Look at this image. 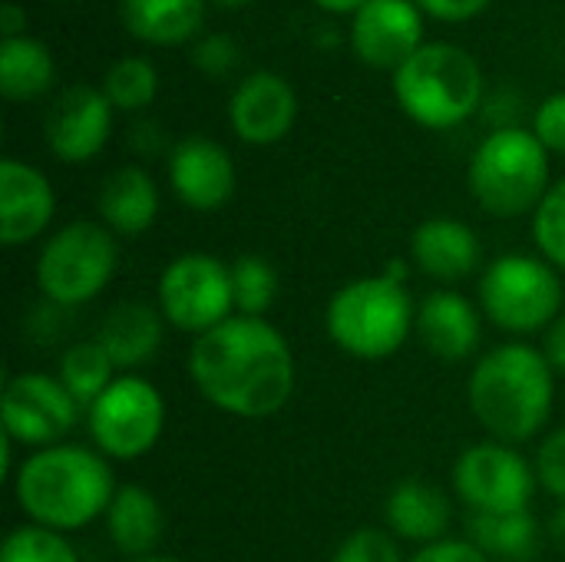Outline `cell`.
<instances>
[{"label": "cell", "instance_id": "f35d334b", "mask_svg": "<svg viewBox=\"0 0 565 562\" xmlns=\"http://www.w3.org/2000/svg\"><path fill=\"white\" fill-rule=\"evenodd\" d=\"M23 26H26V13H23V7H17V3H3L0 7V33H3V40L7 36H23Z\"/></svg>", "mask_w": 565, "mask_h": 562}, {"label": "cell", "instance_id": "e0dca14e", "mask_svg": "<svg viewBox=\"0 0 565 562\" xmlns=\"http://www.w3.org/2000/svg\"><path fill=\"white\" fill-rule=\"evenodd\" d=\"M56 212V192L50 179L20 159L0 162V242L7 248L40 238Z\"/></svg>", "mask_w": 565, "mask_h": 562}, {"label": "cell", "instance_id": "5bb4252c", "mask_svg": "<svg viewBox=\"0 0 565 562\" xmlns=\"http://www.w3.org/2000/svg\"><path fill=\"white\" fill-rule=\"evenodd\" d=\"M354 53L374 70H401L424 46V17L414 0H367L351 23Z\"/></svg>", "mask_w": 565, "mask_h": 562}, {"label": "cell", "instance_id": "603a6c76", "mask_svg": "<svg viewBox=\"0 0 565 562\" xmlns=\"http://www.w3.org/2000/svg\"><path fill=\"white\" fill-rule=\"evenodd\" d=\"M106 533L122 556L129 560L152 556L166 533L162 503L146 487H136V484L119 487L106 510Z\"/></svg>", "mask_w": 565, "mask_h": 562}, {"label": "cell", "instance_id": "83f0119b", "mask_svg": "<svg viewBox=\"0 0 565 562\" xmlns=\"http://www.w3.org/2000/svg\"><path fill=\"white\" fill-rule=\"evenodd\" d=\"M99 89L106 93L113 109L136 113V109H146L156 99L159 73L146 56H122L106 70V79H103Z\"/></svg>", "mask_w": 565, "mask_h": 562}, {"label": "cell", "instance_id": "9a60e30c", "mask_svg": "<svg viewBox=\"0 0 565 562\" xmlns=\"http://www.w3.org/2000/svg\"><path fill=\"white\" fill-rule=\"evenodd\" d=\"M295 119H298L295 86L271 70L248 73L228 99L232 132L248 146L281 142L291 132Z\"/></svg>", "mask_w": 565, "mask_h": 562}, {"label": "cell", "instance_id": "44dd1931", "mask_svg": "<svg viewBox=\"0 0 565 562\" xmlns=\"http://www.w3.org/2000/svg\"><path fill=\"white\" fill-rule=\"evenodd\" d=\"M96 212L113 235L132 238L149 232L159 215L156 179L142 166H119L103 179L96 192Z\"/></svg>", "mask_w": 565, "mask_h": 562}, {"label": "cell", "instance_id": "4dcf8cb0", "mask_svg": "<svg viewBox=\"0 0 565 562\" xmlns=\"http://www.w3.org/2000/svg\"><path fill=\"white\" fill-rule=\"evenodd\" d=\"M533 238L543 258L565 272V179L546 192V199L533 212Z\"/></svg>", "mask_w": 565, "mask_h": 562}, {"label": "cell", "instance_id": "7402d4cb", "mask_svg": "<svg viewBox=\"0 0 565 562\" xmlns=\"http://www.w3.org/2000/svg\"><path fill=\"white\" fill-rule=\"evenodd\" d=\"M162 311L142 301H122L106 311L96 341L116 364V371H132L146 364L162 344Z\"/></svg>", "mask_w": 565, "mask_h": 562}, {"label": "cell", "instance_id": "7c38bea8", "mask_svg": "<svg viewBox=\"0 0 565 562\" xmlns=\"http://www.w3.org/2000/svg\"><path fill=\"white\" fill-rule=\"evenodd\" d=\"M3 437H10L20 447H53L60 444L79 417V404L63 388L60 378L46 371H23L7 378L3 401Z\"/></svg>", "mask_w": 565, "mask_h": 562}, {"label": "cell", "instance_id": "74e56055", "mask_svg": "<svg viewBox=\"0 0 565 562\" xmlns=\"http://www.w3.org/2000/svg\"><path fill=\"white\" fill-rule=\"evenodd\" d=\"M543 354H546V361L553 364V371L565 378V315H559V318L546 328Z\"/></svg>", "mask_w": 565, "mask_h": 562}, {"label": "cell", "instance_id": "4fadbf2b", "mask_svg": "<svg viewBox=\"0 0 565 562\" xmlns=\"http://www.w3.org/2000/svg\"><path fill=\"white\" fill-rule=\"evenodd\" d=\"M113 132V103L96 86L63 89L43 119V139L60 162L79 166L103 152Z\"/></svg>", "mask_w": 565, "mask_h": 562}, {"label": "cell", "instance_id": "836d02e7", "mask_svg": "<svg viewBox=\"0 0 565 562\" xmlns=\"http://www.w3.org/2000/svg\"><path fill=\"white\" fill-rule=\"evenodd\" d=\"M192 60H195V66H199L205 76H228V73L238 66L242 50H238V43H235L228 33H209V36H202V40L195 43Z\"/></svg>", "mask_w": 565, "mask_h": 562}, {"label": "cell", "instance_id": "5b68a950", "mask_svg": "<svg viewBox=\"0 0 565 562\" xmlns=\"http://www.w3.org/2000/svg\"><path fill=\"white\" fill-rule=\"evenodd\" d=\"M473 202L493 219L536 212L550 185V149L533 129L500 126L473 152L467 169Z\"/></svg>", "mask_w": 565, "mask_h": 562}, {"label": "cell", "instance_id": "f546056e", "mask_svg": "<svg viewBox=\"0 0 565 562\" xmlns=\"http://www.w3.org/2000/svg\"><path fill=\"white\" fill-rule=\"evenodd\" d=\"M0 562H79V556L63 533L23 523L7 533Z\"/></svg>", "mask_w": 565, "mask_h": 562}, {"label": "cell", "instance_id": "1f68e13d", "mask_svg": "<svg viewBox=\"0 0 565 562\" xmlns=\"http://www.w3.org/2000/svg\"><path fill=\"white\" fill-rule=\"evenodd\" d=\"M331 562H404V556H401L397 537L391 530L361 527L338 547Z\"/></svg>", "mask_w": 565, "mask_h": 562}, {"label": "cell", "instance_id": "cb8c5ba5", "mask_svg": "<svg viewBox=\"0 0 565 562\" xmlns=\"http://www.w3.org/2000/svg\"><path fill=\"white\" fill-rule=\"evenodd\" d=\"M122 26L152 46H179L205 23V0H122Z\"/></svg>", "mask_w": 565, "mask_h": 562}, {"label": "cell", "instance_id": "6da1fadb", "mask_svg": "<svg viewBox=\"0 0 565 562\" xmlns=\"http://www.w3.org/2000/svg\"><path fill=\"white\" fill-rule=\"evenodd\" d=\"M189 378L215 411L262 421L291 401L298 364L288 338L271 321L232 315L192 341Z\"/></svg>", "mask_w": 565, "mask_h": 562}, {"label": "cell", "instance_id": "d6986e66", "mask_svg": "<svg viewBox=\"0 0 565 562\" xmlns=\"http://www.w3.org/2000/svg\"><path fill=\"white\" fill-rule=\"evenodd\" d=\"M480 321L483 311H477V305L454 288H437L417 305V335L440 361H467L477 354L483 335Z\"/></svg>", "mask_w": 565, "mask_h": 562}, {"label": "cell", "instance_id": "60d3db41", "mask_svg": "<svg viewBox=\"0 0 565 562\" xmlns=\"http://www.w3.org/2000/svg\"><path fill=\"white\" fill-rule=\"evenodd\" d=\"M550 533H553V540L565 547V503L550 517Z\"/></svg>", "mask_w": 565, "mask_h": 562}, {"label": "cell", "instance_id": "9c48e42d", "mask_svg": "<svg viewBox=\"0 0 565 562\" xmlns=\"http://www.w3.org/2000/svg\"><path fill=\"white\" fill-rule=\"evenodd\" d=\"M86 424L103 457L139 460L166 431V397L152 381L139 374H119L86 407Z\"/></svg>", "mask_w": 565, "mask_h": 562}, {"label": "cell", "instance_id": "8992f818", "mask_svg": "<svg viewBox=\"0 0 565 562\" xmlns=\"http://www.w3.org/2000/svg\"><path fill=\"white\" fill-rule=\"evenodd\" d=\"M394 96L424 129H454L483 103V70L454 43H424L394 70Z\"/></svg>", "mask_w": 565, "mask_h": 562}, {"label": "cell", "instance_id": "b9f144b4", "mask_svg": "<svg viewBox=\"0 0 565 562\" xmlns=\"http://www.w3.org/2000/svg\"><path fill=\"white\" fill-rule=\"evenodd\" d=\"M132 562H182V560H175V556H162V553H152V556H142V560H132Z\"/></svg>", "mask_w": 565, "mask_h": 562}, {"label": "cell", "instance_id": "e575fe53", "mask_svg": "<svg viewBox=\"0 0 565 562\" xmlns=\"http://www.w3.org/2000/svg\"><path fill=\"white\" fill-rule=\"evenodd\" d=\"M533 132L550 152L565 156V93H556L540 103V109L533 116Z\"/></svg>", "mask_w": 565, "mask_h": 562}, {"label": "cell", "instance_id": "277c9868", "mask_svg": "<svg viewBox=\"0 0 565 562\" xmlns=\"http://www.w3.org/2000/svg\"><path fill=\"white\" fill-rule=\"evenodd\" d=\"M328 338L358 361L394 358L417 328V305L407 288V265L391 262L387 272L354 278L338 288L324 311Z\"/></svg>", "mask_w": 565, "mask_h": 562}, {"label": "cell", "instance_id": "ac0fdd59", "mask_svg": "<svg viewBox=\"0 0 565 562\" xmlns=\"http://www.w3.org/2000/svg\"><path fill=\"white\" fill-rule=\"evenodd\" d=\"M411 262L427 278L454 285L470 278L483 265V245L480 235L450 215H434L420 222L411 235Z\"/></svg>", "mask_w": 565, "mask_h": 562}, {"label": "cell", "instance_id": "484cf974", "mask_svg": "<svg viewBox=\"0 0 565 562\" xmlns=\"http://www.w3.org/2000/svg\"><path fill=\"white\" fill-rule=\"evenodd\" d=\"M470 540L483 550L487 560L530 562L540 553V523L530 510L523 513H470Z\"/></svg>", "mask_w": 565, "mask_h": 562}, {"label": "cell", "instance_id": "d6a6232c", "mask_svg": "<svg viewBox=\"0 0 565 562\" xmlns=\"http://www.w3.org/2000/svg\"><path fill=\"white\" fill-rule=\"evenodd\" d=\"M536 480L540 487L553 497L565 503V427H556L536 450Z\"/></svg>", "mask_w": 565, "mask_h": 562}, {"label": "cell", "instance_id": "4316f807", "mask_svg": "<svg viewBox=\"0 0 565 562\" xmlns=\"http://www.w3.org/2000/svg\"><path fill=\"white\" fill-rule=\"evenodd\" d=\"M56 378L63 381V388L73 394V401L79 407H89L116 381V364L99 348V341L93 338V341H79V344L63 351Z\"/></svg>", "mask_w": 565, "mask_h": 562}, {"label": "cell", "instance_id": "d590c367", "mask_svg": "<svg viewBox=\"0 0 565 562\" xmlns=\"http://www.w3.org/2000/svg\"><path fill=\"white\" fill-rule=\"evenodd\" d=\"M407 562H490L473 540H437L430 547H420Z\"/></svg>", "mask_w": 565, "mask_h": 562}, {"label": "cell", "instance_id": "52a82bcc", "mask_svg": "<svg viewBox=\"0 0 565 562\" xmlns=\"http://www.w3.org/2000/svg\"><path fill=\"white\" fill-rule=\"evenodd\" d=\"M480 311L507 335L546 331L563 311V278L546 258L500 255L480 275Z\"/></svg>", "mask_w": 565, "mask_h": 562}, {"label": "cell", "instance_id": "ffe728a7", "mask_svg": "<svg viewBox=\"0 0 565 562\" xmlns=\"http://www.w3.org/2000/svg\"><path fill=\"white\" fill-rule=\"evenodd\" d=\"M384 517H387V530L397 540L430 547L437 540H447L454 510H450V497L437 484L411 477L387 494Z\"/></svg>", "mask_w": 565, "mask_h": 562}, {"label": "cell", "instance_id": "f1b7e54d", "mask_svg": "<svg viewBox=\"0 0 565 562\" xmlns=\"http://www.w3.org/2000/svg\"><path fill=\"white\" fill-rule=\"evenodd\" d=\"M232 291H235V315L265 318L278 295V272L262 255H242L232 262Z\"/></svg>", "mask_w": 565, "mask_h": 562}, {"label": "cell", "instance_id": "ab89813d", "mask_svg": "<svg viewBox=\"0 0 565 562\" xmlns=\"http://www.w3.org/2000/svg\"><path fill=\"white\" fill-rule=\"evenodd\" d=\"M311 3H318L328 13H358L367 0H311Z\"/></svg>", "mask_w": 565, "mask_h": 562}, {"label": "cell", "instance_id": "3957f363", "mask_svg": "<svg viewBox=\"0 0 565 562\" xmlns=\"http://www.w3.org/2000/svg\"><path fill=\"white\" fill-rule=\"evenodd\" d=\"M467 401L490 441L516 447L533 441L550 424L556 371L543 348L510 341L477 361L467 381Z\"/></svg>", "mask_w": 565, "mask_h": 562}, {"label": "cell", "instance_id": "2e32d148", "mask_svg": "<svg viewBox=\"0 0 565 562\" xmlns=\"http://www.w3.org/2000/svg\"><path fill=\"white\" fill-rule=\"evenodd\" d=\"M169 185L192 212H215L235 195L238 176L228 149L205 136L182 139L169 156Z\"/></svg>", "mask_w": 565, "mask_h": 562}, {"label": "cell", "instance_id": "30bf717a", "mask_svg": "<svg viewBox=\"0 0 565 562\" xmlns=\"http://www.w3.org/2000/svg\"><path fill=\"white\" fill-rule=\"evenodd\" d=\"M162 318L192 338L218 328L235 315L232 265L205 252H185L172 258L159 275Z\"/></svg>", "mask_w": 565, "mask_h": 562}, {"label": "cell", "instance_id": "ba28073f", "mask_svg": "<svg viewBox=\"0 0 565 562\" xmlns=\"http://www.w3.org/2000/svg\"><path fill=\"white\" fill-rule=\"evenodd\" d=\"M119 265L116 235L103 222H70L36 255V288L60 308H79L106 291Z\"/></svg>", "mask_w": 565, "mask_h": 562}, {"label": "cell", "instance_id": "8fae6325", "mask_svg": "<svg viewBox=\"0 0 565 562\" xmlns=\"http://www.w3.org/2000/svg\"><path fill=\"white\" fill-rule=\"evenodd\" d=\"M536 470L530 460L500 441L470 444L454 467V490L470 513H523L536 497Z\"/></svg>", "mask_w": 565, "mask_h": 562}, {"label": "cell", "instance_id": "d4e9b609", "mask_svg": "<svg viewBox=\"0 0 565 562\" xmlns=\"http://www.w3.org/2000/svg\"><path fill=\"white\" fill-rule=\"evenodd\" d=\"M56 79L53 53L36 36H7L0 43V89L10 103H30L50 93Z\"/></svg>", "mask_w": 565, "mask_h": 562}, {"label": "cell", "instance_id": "7a4b0ae2", "mask_svg": "<svg viewBox=\"0 0 565 562\" xmlns=\"http://www.w3.org/2000/svg\"><path fill=\"white\" fill-rule=\"evenodd\" d=\"M116 490L109 457L83 444L33 450L13 474V500L20 513L56 533H76L106 517Z\"/></svg>", "mask_w": 565, "mask_h": 562}, {"label": "cell", "instance_id": "8d00e7d4", "mask_svg": "<svg viewBox=\"0 0 565 562\" xmlns=\"http://www.w3.org/2000/svg\"><path fill=\"white\" fill-rule=\"evenodd\" d=\"M424 13L437 17V20H447V23H463V20H473L480 10H487L490 0H414Z\"/></svg>", "mask_w": 565, "mask_h": 562}, {"label": "cell", "instance_id": "7bdbcfd3", "mask_svg": "<svg viewBox=\"0 0 565 562\" xmlns=\"http://www.w3.org/2000/svg\"><path fill=\"white\" fill-rule=\"evenodd\" d=\"M212 3H218V7H245L252 0H212Z\"/></svg>", "mask_w": 565, "mask_h": 562}]
</instances>
